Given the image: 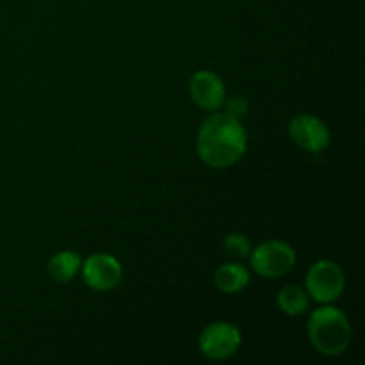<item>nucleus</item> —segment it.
<instances>
[{
	"mask_svg": "<svg viewBox=\"0 0 365 365\" xmlns=\"http://www.w3.org/2000/svg\"><path fill=\"white\" fill-rule=\"evenodd\" d=\"M225 250L234 259H245L252 252V242H250V239L245 234L234 232V234H228L227 239H225Z\"/></svg>",
	"mask_w": 365,
	"mask_h": 365,
	"instance_id": "12",
	"label": "nucleus"
},
{
	"mask_svg": "<svg viewBox=\"0 0 365 365\" xmlns=\"http://www.w3.org/2000/svg\"><path fill=\"white\" fill-rule=\"evenodd\" d=\"M241 346V331L225 321L209 324L200 335V351L209 360H227Z\"/></svg>",
	"mask_w": 365,
	"mask_h": 365,
	"instance_id": "5",
	"label": "nucleus"
},
{
	"mask_svg": "<svg viewBox=\"0 0 365 365\" xmlns=\"http://www.w3.org/2000/svg\"><path fill=\"white\" fill-rule=\"evenodd\" d=\"M278 307L287 316H303L310 309L309 292L303 291L298 285H287L278 292Z\"/></svg>",
	"mask_w": 365,
	"mask_h": 365,
	"instance_id": "11",
	"label": "nucleus"
},
{
	"mask_svg": "<svg viewBox=\"0 0 365 365\" xmlns=\"http://www.w3.org/2000/svg\"><path fill=\"white\" fill-rule=\"evenodd\" d=\"M214 282H216V287L225 294H237L248 287L250 271L239 262H227L217 267Z\"/></svg>",
	"mask_w": 365,
	"mask_h": 365,
	"instance_id": "9",
	"label": "nucleus"
},
{
	"mask_svg": "<svg viewBox=\"0 0 365 365\" xmlns=\"http://www.w3.org/2000/svg\"><path fill=\"white\" fill-rule=\"evenodd\" d=\"M307 292L317 303H334L341 298L346 287L344 271L334 260H319L310 266L305 278Z\"/></svg>",
	"mask_w": 365,
	"mask_h": 365,
	"instance_id": "4",
	"label": "nucleus"
},
{
	"mask_svg": "<svg viewBox=\"0 0 365 365\" xmlns=\"http://www.w3.org/2000/svg\"><path fill=\"white\" fill-rule=\"evenodd\" d=\"M82 267V259L75 252H59L48 260V274L57 284H68L77 277Z\"/></svg>",
	"mask_w": 365,
	"mask_h": 365,
	"instance_id": "10",
	"label": "nucleus"
},
{
	"mask_svg": "<svg viewBox=\"0 0 365 365\" xmlns=\"http://www.w3.org/2000/svg\"><path fill=\"white\" fill-rule=\"evenodd\" d=\"M309 339L314 348L324 356H339L351 344V323L337 307L324 305L309 317Z\"/></svg>",
	"mask_w": 365,
	"mask_h": 365,
	"instance_id": "2",
	"label": "nucleus"
},
{
	"mask_svg": "<svg viewBox=\"0 0 365 365\" xmlns=\"http://www.w3.org/2000/svg\"><path fill=\"white\" fill-rule=\"evenodd\" d=\"M250 266L264 278H280L296 266V252L284 241H266L250 252Z\"/></svg>",
	"mask_w": 365,
	"mask_h": 365,
	"instance_id": "3",
	"label": "nucleus"
},
{
	"mask_svg": "<svg viewBox=\"0 0 365 365\" xmlns=\"http://www.w3.org/2000/svg\"><path fill=\"white\" fill-rule=\"evenodd\" d=\"M81 269L86 285L98 292L113 291L120 285L121 278H123V267H121L120 260L114 259L113 255H107V253L89 255L82 262Z\"/></svg>",
	"mask_w": 365,
	"mask_h": 365,
	"instance_id": "6",
	"label": "nucleus"
},
{
	"mask_svg": "<svg viewBox=\"0 0 365 365\" xmlns=\"http://www.w3.org/2000/svg\"><path fill=\"white\" fill-rule=\"evenodd\" d=\"M289 135L302 150L319 153L330 145V130L319 118L312 114H298L289 123Z\"/></svg>",
	"mask_w": 365,
	"mask_h": 365,
	"instance_id": "7",
	"label": "nucleus"
},
{
	"mask_svg": "<svg viewBox=\"0 0 365 365\" xmlns=\"http://www.w3.org/2000/svg\"><path fill=\"white\" fill-rule=\"evenodd\" d=\"M189 93L196 106L209 113H216L217 109H221L227 100V88L221 77L207 70L196 71L192 75L189 81Z\"/></svg>",
	"mask_w": 365,
	"mask_h": 365,
	"instance_id": "8",
	"label": "nucleus"
},
{
	"mask_svg": "<svg viewBox=\"0 0 365 365\" xmlns=\"http://www.w3.org/2000/svg\"><path fill=\"white\" fill-rule=\"evenodd\" d=\"M248 135L241 120L216 113L207 118L196 135V150L207 166L214 170L230 168L245 155Z\"/></svg>",
	"mask_w": 365,
	"mask_h": 365,
	"instance_id": "1",
	"label": "nucleus"
},
{
	"mask_svg": "<svg viewBox=\"0 0 365 365\" xmlns=\"http://www.w3.org/2000/svg\"><path fill=\"white\" fill-rule=\"evenodd\" d=\"M225 113L228 116L235 118V120H241L242 116L248 114V100L241 95L232 96L230 100H225Z\"/></svg>",
	"mask_w": 365,
	"mask_h": 365,
	"instance_id": "13",
	"label": "nucleus"
}]
</instances>
